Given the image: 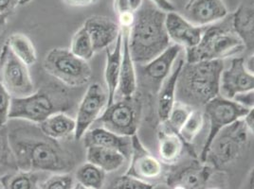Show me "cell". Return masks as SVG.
Here are the masks:
<instances>
[{
  "label": "cell",
  "mask_w": 254,
  "mask_h": 189,
  "mask_svg": "<svg viewBox=\"0 0 254 189\" xmlns=\"http://www.w3.org/2000/svg\"><path fill=\"white\" fill-rule=\"evenodd\" d=\"M165 16L166 12L151 2H143L135 13L128 33V47L135 64L149 63L172 45L165 29Z\"/></svg>",
  "instance_id": "7a4b0ae2"
},
{
  "label": "cell",
  "mask_w": 254,
  "mask_h": 189,
  "mask_svg": "<svg viewBox=\"0 0 254 189\" xmlns=\"http://www.w3.org/2000/svg\"><path fill=\"white\" fill-rule=\"evenodd\" d=\"M74 178L69 173H54L45 181L40 182L38 189H73Z\"/></svg>",
  "instance_id": "836d02e7"
},
{
  "label": "cell",
  "mask_w": 254,
  "mask_h": 189,
  "mask_svg": "<svg viewBox=\"0 0 254 189\" xmlns=\"http://www.w3.org/2000/svg\"><path fill=\"white\" fill-rule=\"evenodd\" d=\"M64 2L70 7H87L94 5L99 0H63Z\"/></svg>",
  "instance_id": "60d3db41"
},
{
  "label": "cell",
  "mask_w": 254,
  "mask_h": 189,
  "mask_svg": "<svg viewBox=\"0 0 254 189\" xmlns=\"http://www.w3.org/2000/svg\"><path fill=\"white\" fill-rule=\"evenodd\" d=\"M32 0H18V4L19 5H27L31 2Z\"/></svg>",
  "instance_id": "f6af8a7d"
},
{
  "label": "cell",
  "mask_w": 254,
  "mask_h": 189,
  "mask_svg": "<svg viewBox=\"0 0 254 189\" xmlns=\"http://www.w3.org/2000/svg\"><path fill=\"white\" fill-rule=\"evenodd\" d=\"M204 117L209 122V134L202 148L200 161L204 162L206 153L212 144V140L223 128L231 125L241 119L250 109L239 105L233 99L217 95L203 107Z\"/></svg>",
  "instance_id": "30bf717a"
},
{
  "label": "cell",
  "mask_w": 254,
  "mask_h": 189,
  "mask_svg": "<svg viewBox=\"0 0 254 189\" xmlns=\"http://www.w3.org/2000/svg\"><path fill=\"white\" fill-rule=\"evenodd\" d=\"M213 169L201 161L192 162L172 171L166 178V183L172 189L180 187L185 189H205L212 177Z\"/></svg>",
  "instance_id": "2e32d148"
},
{
  "label": "cell",
  "mask_w": 254,
  "mask_h": 189,
  "mask_svg": "<svg viewBox=\"0 0 254 189\" xmlns=\"http://www.w3.org/2000/svg\"><path fill=\"white\" fill-rule=\"evenodd\" d=\"M0 168L17 170L9 141V130L6 125H0Z\"/></svg>",
  "instance_id": "1f68e13d"
},
{
  "label": "cell",
  "mask_w": 254,
  "mask_h": 189,
  "mask_svg": "<svg viewBox=\"0 0 254 189\" xmlns=\"http://www.w3.org/2000/svg\"><path fill=\"white\" fill-rule=\"evenodd\" d=\"M87 189V188H85V187H83V186H81V185H79V184H77L76 186H74V189Z\"/></svg>",
  "instance_id": "bcb514c9"
},
{
  "label": "cell",
  "mask_w": 254,
  "mask_h": 189,
  "mask_svg": "<svg viewBox=\"0 0 254 189\" xmlns=\"http://www.w3.org/2000/svg\"><path fill=\"white\" fill-rule=\"evenodd\" d=\"M9 141L17 169L66 173L75 167L73 154L36 125L18 122L8 126Z\"/></svg>",
  "instance_id": "6da1fadb"
},
{
  "label": "cell",
  "mask_w": 254,
  "mask_h": 189,
  "mask_svg": "<svg viewBox=\"0 0 254 189\" xmlns=\"http://www.w3.org/2000/svg\"><path fill=\"white\" fill-rule=\"evenodd\" d=\"M121 31L123 34V57L115 99L132 97L138 93L136 64L131 58L128 47L129 29H121Z\"/></svg>",
  "instance_id": "d6986e66"
},
{
  "label": "cell",
  "mask_w": 254,
  "mask_h": 189,
  "mask_svg": "<svg viewBox=\"0 0 254 189\" xmlns=\"http://www.w3.org/2000/svg\"><path fill=\"white\" fill-rule=\"evenodd\" d=\"M45 71L70 88L83 87L90 82L92 69L88 62L75 56L69 48L55 47L43 61Z\"/></svg>",
  "instance_id": "8992f818"
},
{
  "label": "cell",
  "mask_w": 254,
  "mask_h": 189,
  "mask_svg": "<svg viewBox=\"0 0 254 189\" xmlns=\"http://www.w3.org/2000/svg\"><path fill=\"white\" fill-rule=\"evenodd\" d=\"M18 4V0H0V14L9 15Z\"/></svg>",
  "instance_id": "f35d334b"
},
{
  "label": "cell",
  "mask_w": 254,
  "mask_h": 189,
  "mask_svg": "<svg viewBox=\"0 0 254 189\" xmlns=\"http://www.w3.org/2000/svg\"><path fill=\"white\" fill-rule=\"evenodd\" d=\"M108 103L107 93L98 83L89 84L79 104L75 117L74 139L81 140L102 116Z\"/></svg>",
  "instance_id": "7c38bea8"
},
{
  "label": "cell",
  "mask_w": 254,
  "mask_h": 189,
  "mask_svg": "<svg viewBox=\"0 0 254 189\" xmlns=\"http://www.w3.org/2000/svg\"><path fill=\"white\" fill-rule=\"evenodd\" d=\"M108 189H155V187L146 181L125 174L118 177Z\"/></svg>",
  "instance_id": "e575fe53"
},
{
  "label": "cell",
  "mask_w": 254,
  "mask_h": 189,
  "mask_svg": "<svg viewBox=\"0 0 254 189\" xmlns=\"http://www.w3.org/2000/svg\"><path fill=\"white\" fill-rule=\"evenodd\" d=\"M8 16L5 14H0V33L4 32L8 25Z\"/></svg>",
  "instance_id": "ee69618b"
},
{
  "label": "cell",
  "mask_w": 254,
  "mask_h": 189,
  "mask_svg": "<svg viewBox=\"0 0 254 189\" xmlns=\"http://www.w3.org/2000/svg\"><path fill=\"white\" fill-rule=\"evenodd\" d=\"M69 50L74 54L75 56L88 62L92 59L95 54V50L91 39L86 32L84 26H82L77 32H75Z\"/></svg>",
  "instance_id": "4dcf8cb0"
},
{
  "label": "cell",
  "mask_w": 254,
  "mask_h": 189,
  "mask_svg": "<svg viewBox=\"0 0 254 189\" xmlns=\"http://www.w3.org/2000/svg\"><path fill=\"white\" fill-rule=\"evenodd\" d=\"M254 54H251L248 58L244 59V64H245V67H246V69H247L250 73L254 74Z\"/></svg>",
  "instance_id": "7bdbcfd3"
},
{
  "label": "cell",
  "mask_w": 254,
  "mask_h": 189,
  "mask_svg": "<svg viewBox=\"0 0 254 189\" xmlns=\"http://www.w3.org/2000/svg\"><path fill=\"white\" fill-rule=\"evenodd\" d=\"M0 183H1V176H0Z\"/></svg>",
  "instance_id": "c3c4849f"
},
{
  "label": "cell",
  "mask_w": 254,
  "mask_h": 189,
  "mask_svg": "<svg viewBox=\"0 0 254 189\" xmlns=\"http://www.w3.org/2000/svg\"><path fill=\"white\" fill-rule=\"evenodd\" d=\"M254 76L244 64V58H233L230 65L223 69L220 76L219 95L233 99L237 94L254 90Z\"/></svg>",
  "instance_id": "4fadbf2b"
},
{
  "label": "cell",
  "mask_w": 254,
  "mask_h": 189,
  "mask_svg": "<svg viewBox=\"0 0 254 189\" xmlns=\"http://www.w3.org/2000/svg\"><path fill=\"white\" fill-rule=\"evenodd\" d=\"M184 63H185V60L180 57L175 63L169 76L165 79V81L162 83L159 88V93L157 94V97H158L157 113H158L160 123L166 122L170 112L176 102L177 85H178L180 71Z\"/></svg>",
  "instance_id": "44dd1931"
},
{
  "label": "cell",
  "mask_w": 254,
  "mask_h": 189,
  "mask_svg": "<svg viewBox=\"0 0 254 189\" xmlns=\"http://www.w3.org/2000/svg\"><path fill=\"white\" fill-rule=\"evenodd\" d=\"M144 0H115L114 9L117 15L122 13H136Z\"/></svg>",
  "instance_id": "8d00e7d4"
},
{
  "label": "cell",
  "mask_w": 254,
  "mask_h": 189,
  "mask_svg": "<svg viewBox=\"0 0 254 189\" xmlns=\"http://www.w3.org/2000/svg\"><path fill=\"white\" fill-rule=\"evenodd\" d=\"M228 15L229 11L223 0H190L182 16L194 26L206 28L223 21Z\"/></svg>",
  "instance_id": "9a60e30c"
},
{
  "label": "cell",
  "mask_w": 254,
  "mask_h": 189,
  "mask_svg": "<svg viewBox=\"0 0 254 189\" xmlns=\"http://www.w3.org/2000/svg\"><path fill=\"white\" fill-rule=\"evenodd\" d=\"M11 94L0 84V125H6L10 119Z\"/></svg>",
  "instance_id": "d590c367"
},
{
  "label": "cell",
  "mask_w": 254,
  "mask_h": 189,
  "mask_svg": "<svg viewBox=\"0 0 254 189\" xmlns=\"http://www.w3.org/2000/svg\"><path fill=\"white\" fill-rule=\"evenodd\" d=\"M0 84L12 97H24L35 91L28 65L13 54L6 43L0 50Z\"/></svg>",
  "instance_id": "9c48e42d"
},
{
  "label": "cell",
  "mask_w": 254,
  "mask_h": 189,
  "mask_svg": "<svg viewBox=\"0 0 254 189\" xmlns=\"http://www.w3.org/2000/svg\"><path fill=\"white\" fill-rule=\"evenodd\" d=\"M254 109H250L248 113L242 117L244 124L248 128V130L251 132V134H254Z\"/></svg>",
  "instance_id": "b9f144b4"
},
{
  "label": "cell",
  "mask_w": 254,
  "mask_h": 189,
  "mask_svg": "<svg viewBox=\"0 0 254 189\" xmlns=\"http://www.w3.org/2000/svg\"><path fill=\"white\" fill-rule=\"evenodd\" d=\"M224 61H202L186 63L180 71L176 101L194 109H200L219 95L220 76Z\"/></svg>",
  "instance_id": "3957f363"
},
{
  "label": "cell",
  "mask_w": 254,
  "mask_h": 189,
  "mask_svg": "<svg viewBox=\"0 0 254 189\" xmlns=\"http://www.w3.org/2000/svg\"><path fill=\"white\" fill-rule=\"evenodd\" d=\"M233 101L238 103L239 105L243 106L247 109H254V90L246 91L243 93L237 94L233 98Z\"/></svg>",
  "instance_id": "74e56055"
},
{
  "label": "cell",
  "mask_w": 254,
  "mask_h": 189,
  "mask_svg": "<svg viewBox=\"0 0 254 189\" xmlns=\"http://www.w3.org/2000/svg\"><path fill=\"white\" fill-rule=\"evenodd\" d=\"M106 172L95 165L86 162L77 168L75 179L77 184L91 189H103L106 182Z\"/></svg>",
  "instance_id": "f1b7e54d"
},
{
  "label": "cell",
  "mask_w": 254,
  "mask_h": 189,
  "mask_svg": "<svg viewBox=\"0 0 254 189\" xmlns=\"http://www.w3.org/2000/svg\"><path fill=\"white\" fill-rule=\"evenodd\" d=\"M2 189H38L40 175L37 171L14 170L13 172L1 176Z\"/></svg>",
  "instance_id": "4316f807"
},
{
  "label": "cell",
  "mask_w": 254,
  "mask_h": 189,
  "mask_svg": "<svg viewBox=\"0 0 254 189\" xmlns=\"http://www.w3.org/2000/svg\"><path fill=\"white\" fill-rule=\"evenodd\" d=\"M173 189H183V188H180V187H175V188H173Z\"/></svg>",
  "instance_id": "7dc6e473"
},
{
  "label": "cell",
  "mask_w": 254,
  "mask_h": 189,
  "mask_svg": "<svg viewBox=\"0 0 254 189\" xmlns=\"http://www.w3.org/2000/svg\"><path fill=\"white\" fill-rule=\"evenodd\" d=\"M132 149L130 154V165L126 174L135 178L148 181L159 178L162 172V166L158 158L149 152L144 147L138 135L131 137Z\"/></svg>",
  "instance_id": "5bb4252c"
},
{
  "label": "cell",
  "mask_w": 254,
  "mask_h": 189,
  "mask_svg": "<svg viewBox=\"0 0 254 189\" xmlns=\"http://www.w3.org/2000/svg\"><path fill=\"white\" fill-rule=\"evenodd\" d=\"M231 25L234 33L243 42L246 49H254V6L241 4L232 14Z\"/></svg>",
  "instance_id": "603a6c76"
},
{
  "label": "cell",
  "mask_w": 254,
  "mask_h": 189,
  "mask_svg": "<svg viewBox=\"0 0 254 189\" xmlns=\"http://www.w3.org/2000/svg\"><path fill=\"white\" fill-rule=\"evenodd\" d=\"M138 93L132 97L117 98L107 106L96 122L101 127L123 137H132L138 133L142 103Z\"/></svg>",
  "instance_id": "ba28073f"
},
{
  "label": "cell",
  "mask_w": 254,
  "mask_h": 189,
  "mask_svg": "<svg viewBox=\"0 0 254 189\" xmlns=\"http://www.w3.org/2000/svg\"><path fill=\"white\" fill-rule=\"evenodd\" d=\"M83 26L91 39L95 52L110 47L121 32L118 23L101 15L88 17Z\"/></svg>",
  "instance_id": "ac0fdd59"
},
{
  "label": "cell",
  "mask_w": 254,
  "mask_h": 189,
  "mask_svg": "<svg viewBox=\"0 0 254 189\" xmlns=\"http://www.w3.org/2000/svg\"><path fill=\"white\" fill-rule=\"evenodd\" d=\"M5 43L9 46L13 54L28 66L36 63L37 54L35 47L26 34L12 33Z\"/></svg>",
  "instance_id": "83f0119b"
},
{
  "label": "cell",
  "mask_w": 254,
  "mask_h": 189,
  "mask_svg": "<svg viewBox=\"0 0 254 189\" xmlns=\"http://www.w3.org/2000/svg\"><path fill=\"white\" fill-rule=\"evenodd\" d=\"M249 134L251 132L244 124L242 118L223 128L212 140L203 163L216 169L230 165L243 152Z\"/></svg>",
  "instance_id": "52a82bcc"
},
{
  "label": "cell",
  "mask_w": 254,
  "mask_h": 189,
  "mask_svg": "<svg viewBox=\"0 0 254 189\" xmlns=\"http://www.w3.org/2000/svg\"><path fill=\"white\" fill-rule=\"evenodd\" d=\"M127 160L124 154L115 149L98 146L86 147V162L95 165L106 173L120 169Z\"/></svg>",
  "instance_id": "484cf974"
},
{
  "label": "cell",
  "mask_w": 254,
  "mask_h": 189,
  "mask_svg": "<svg viewBox=\"0 0 254 189\" xmlns=\"http://www.w3.org/2000/svg\"><path fill=\"white\" fill-rule=\"evenodd\" d=\"M71 106L67 92L56 84L44 85L32 94L11 98L10 119H21L40 124L58 112H66Z\"/></svg>",
  "instance_id": "277c9868"
},
{
  "label": "cell",
  "mask_w": 254,
  "mask_h": 189,
  "mask_svg": "<svg viewBox=\"0 0 254 189\" xmlns=\"http://www.w3.org/2000/svg\"><path fill=\"white\" fill-rule=\"evenodd\" d=\"M165 29L171 43L185 49L196 46L204 32V28L192 25L177 11L166 12Z\"/></svg>",
  "instance_id": "e0dca14e"
},
{
  "label": "cell",
  "mask_w": 254,
  "mask_h": 189,
  "mask_svg": "<svg viewBox=\"0 0 254 189\" xmlns=\"http://www.w3.org/2000/svg\"><path fill=\"white\" fill-rule=\"evenodd\" d=\"M85 147L98 146L115 149L125 155L127 160L130 157L132 149L131 137H123L106 130L103 127L89 129L82 138Z\"/></svg>",
  "instance_id": "ffe728a7"
},
{
  "label": "cell",
  "mask_w": 254,
  "mask_h": 189,
  "mask_svg": "<svg viewBox=\"0 0 254 189\" xmlns=\"http://www.w3.org/2000/svg\"></svg>",
  "instance_id": "681fc988"
},
{
  "label": "cell",
  "mask_w": 254,
  "mask_h": 189,
  "mask_svg": "<svg viewBox=\"0 0 254 189\" xmlns=\"http://www.w3.org/2000/svg\"><path fill=\"white\" fill-rule=\"evenodd\" d=\"M204 114L200 109H192L190 116L180 128L179 135L184 143L191 144L204 126Z\"/></svg>",
  "instance_id": "f546056e"
},
{
  "label": "cell",
  "mask_w": 254,
  "mask_h": 189,
  "mask_svg": "<svg viewBox=\"0 0 254 189\" xmlns=\"http://www.w3.org/2000/svg\"><path fill=\"white\" fill-rule=\"evenodd\" d=\"M182 47L172 44L163 52L145 64L138 65L137 79L138 85L154 95L159 93V88L165 79L169 76L177 60L180 58Z\"/></svg>",
  "instance_id": "8fae6325"
},
{
  "label": "cell",
  "mask_w": 254,
  "mask_h": 189,
  "mask_svg": "<svg viewBox=\"0 0 254 189\" xmlns=\"http://www.w3.org/2000/svg\"><path fill=\"white\" fill-rule=\"evenodd\" d=\"M159 156L165 164H175L181 156L184 142L180 135L172 131L166 124L160 123L159 133Z\"/></svg>",
  "instance_id": "cb8c5ba5"
},
{
  "label": "cell",
  "mask_w": 254,
  "mask_h": 189,
  "mask_svg": "<svg viewBox=\"0 0 254 189\" xmlns=\"http://www.w3.org/2000/svg\"><path fill=\"white\" fill-rule=\"evenodd\" d=\"M153 5H155L159 10L164 12L176 11V7L170 0H149Z\"/></svg>",
  "instance_id": "ab89813d"
},
{
  "label": "cell",
  "mask_w": 254,
  "mask_h": 189,
  "mask_svg": "<svg viewBox=\"0 0 254 189\" xmlns=\"http://www.w3.org/2000/svg\"><path fill=\"white\" fill-rule=\"evenodd\" d=\"M112 49L106 48V62L105 67V81L106 84V93L108 97L107 106L113 103L116 96L119 77L121 71L122 57H123V34L120 32L116 42L114 43Z\"/></svg>",
  "instance_id": "7402d4cb"
},
{
  "label": "cell",
  "mask_w": 254,
  "mask_h": 189,
  "mask_svg": "<svg viewBox=\"0 0 254 189\" xmlns=\"http://www.w3.org/2000/svg\"><path fill=\"white\" fill-rule=\"evenodd\" d=\"M192 109L194 108H191L190 106L186 105L180 101H176L164 124H166V126L172 131L179 134L180 128L184 124L188 116H190Z\"/></svg>",
  "instance_id": "d6a6232c"
},
{
  "label": "cell",
  "mask_w": 254,
  "mask_h": 189,
  "mask_svg": "<svg viewBox=\"0 0 254 189\" xmlns=\"http://www.w3.org/2000/svg\"><path fill=\"white\" fill-rule=\"evenodd\" d=\"M246 49L240 38L234 33L232 25L213 24L204 28L199 43L186 50V63L202 61H224L235 57Z\"/></svg>",
  "instance_id": "5b68a950"
},
{
  "label": "cell",
  "mask_w": 254,
  "mask_h": 189,
  "mask_svg": "<svg viewBox=\"0 0 254 189\" xmlns=\"http://www.w3.org/2000/svg\"><path fill=\"white\" fill-rule=\"evenodd\" d=\"M38 127L45 136L60 141L71 136L74 137L76 123L75 118L65 112H58L46 118Z\"/></svg>",
  "instance_id": "d4e9b609"
}]
</instances>
